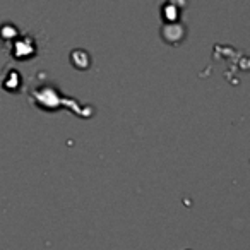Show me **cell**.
Returning a JSON list of instances; mask_svg holds the SVG:
<instances>
[{
    "instance_id": "6da1fadb",
    "label": "cell",
    "mask_w": 250,
    "mask_h": 250,
    "mask_svg": "<svg viewBox=\"0 0 250 250\" xmlns=\"http://www.w3.org/2000/svg\"><path fill=\"white\" fill-rule=\"evenodd\" d=\"M33 101L38 104L40 108L46 111H53L60 106H67L70 110L76 111L79 117H91L93 111H87V106H83L79 104L76 100H70V98H62L59 93H57L55 87H45V89H36L33 91L31 94Z\"/></svg>"
}]
</instances>
